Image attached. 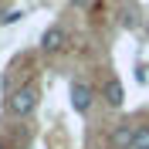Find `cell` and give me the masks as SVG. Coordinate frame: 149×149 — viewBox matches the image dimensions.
Masks as SVG:
<instances>
[{"label": "cell", "instance_id": "obj_7", "mask_svg": "<svg viewBox=\"0 0 149 149\" xmlns=\"http://www.w3.org/2000/svg\"><path fill=\"white\" fill-rule=\"evenodd\" d=\"M132 149H149V122L136 125V142H132Z\"/></svg>", "mask_w": 149, "mask_h": 149}, {"label": "cell", "instance_id": "obj_6", "mask_svg": "<svg viewBox=\"0 0 149 149\" xmlns=\"http://www.w3.org/2000/svg\"><path fill=\"white\" fill-rule=\"evenodd\" d=\"M139 24H142L139 7H122V27H125V31H136Z\"/></svg>", "mask_w": 149, "mask_h": 149}, {"label": "cell", "instance_id": "obj_10", "mask_svg": "<svg viewBox=\"0 0 149 149\" xmlns=\"http://www.w3.org/2000/svg\"><path fill=\"white\" fill-rule=\"evenodd\" d=\"M146 31H149V17H146Z\"/></svg>", "mask_w": 149, "mask_h": 149}, {"label": "cell", "instance_id": "obj_5", "mask_svg": "<svg viewBox=\"0 0 149 149\" xmlns=\"http://www.w3.org/2000/svg\"><path fill=\"white\" fill-rule=\"evenodd\" d=\"M132 142H136V125H132V122H119V125L112 129V136H109L112 149H132Z\"/></svg>", "mask_w": 149, "mask_h": 149}, {"label": "cell", "instance_id": "obj_4", "mask_svg": "<svg viewBox=\"0 0 149 149\" xmlns=\"http://www.w3.org/2000/svg\"><path fill=\"white\" fill-rule=\"evenodd\" d=\"M102 98H105V105H109V109H122V105H125V88H122V81L115 78V74H109V78H105Z\"/></svg>", "mask_w": 149, "mask_h": 149}, {"label": "cell", "instance_id": "obj_8", "mask_svg": "<svg viewBox=\"0 0 149 149\" xmlns=\"http://www.w3.org/2000/svg\"><path fill=\"white\" fill-rule=\"evenodd\" d=\"M17 17H24V14H20V10H10L7 17H3V24H14V20H17Z\"/></svg>", "mask_w": 149, "mask_h": 149}, {"label": "cell", "instance_id": "obj_11", "mask_svg": "<svg viewBox=\"0 0 149 149\" xmlns=\"http://www.w3.org/2000/svg\"><path fill=\"white\" fill-rule=\"evenodd\" d=\"M0 149H7V146H3V142H0Z\"/></svg>", "mask_w": 149, "mask_h": 149}, {"label": "cell", "instance_id": "obj_9", "mask_svg": "<svg viewBox=\"0 0 149 149\" xmlns=\"http://www.w3.org/2000/svg\"><path fill=\"white\" fill-rule=\"evenodd\" d=\"M92 0H71V7H88Z\"/></svg>", "mask_w": 149, "mask_h": 149}, {"label": "cell", "instance_id": "obj_2", "mask_svg": "<svg viewBox=\"0 0 149 149\" xmlns=\"http://www.w3.org/2000/svg\"><path fill=\"white\" fill-rule=\"evenodd\" d=\"M68 98H71V109L78 112V115H88L95 105V88L88 81H81V78H74L71 88H68Z\"/></svg>", "mask_w": 149, "mask_h": 149}, {"label": "cell", "instance_id": "obj_1", "mask_svg": "<svg viewBox=\"0 0 149 149\" xmlns=\"http://www.w3.org/2000/svg\"><path fill=\"white\" fill-rule=\"evenodd\" d=\"M37 102H41V92H37L34 85H20V88H14V92L7 95L3 109H7V115H14V119H27L31 112L37 109Z\"/></svg>", "mask_w": 149, "mask_h": 149}, {"label": "cell", "instance_id": "obj_3", "mask_svg": "<svg viewBox=\"0 0 149 149\" xmlns=\"http://www.w3.org/2000/svg\"><path fill=\"white\" fill-rule=\"evenodd\" d=\"M65 44H68V31L61 27V24H51V27L41 34V51H44V54H58Z\"/></svg>", "mask_w": 149, "mask_h": 149}]
</instances>
